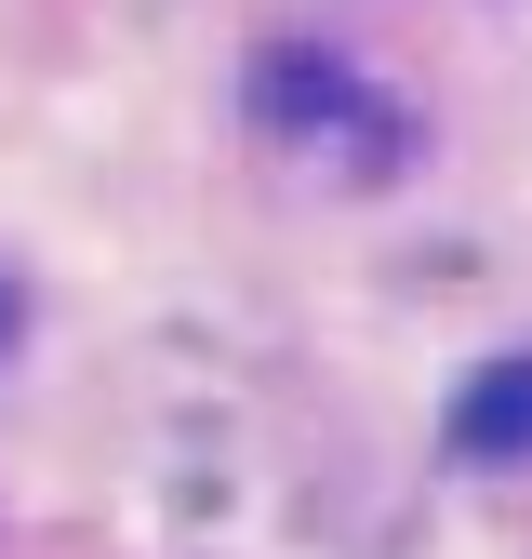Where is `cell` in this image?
Masks as SVG:
<instances>
[{
  "label": "cell",
  "instance_id": "6da1fadb",
  "mask_svg": "<svg viewBox=\"0 0 532 559\" xmlns=\"http://www.w3.org/2000/svg\"><path fill=\"white\" fill-rule=\"evenodd\" d=\"M253 120L293 133V147H360V174H386L399 147H413L399 107L360 81L347 53H319V40H266V53H253Z\"/></svg>",
  "mask_w": 532,
  "mask_h": 559
},
{
  "label": "cell",
  "instance_id": "3957f363",
  "mask_svg": "<svg viewBox=\"0 0 532 559\" xmlns=\"http://www.w3.org/2000/svg\"><path fill=\"white\" fill-rule=\"evenodd\" d=\"M14 333H27V294H14V280H0V360H14Z\"/></svg>",
  "mask_w": 532,
  "mask_h": 559
},
{
  "label": "cell",
  "instance_id": "7a4b0ae2",
  "mask_svg": "<svg viewBox=\"0 0 532 559\" xmlns=\"http://www.w3.org/2000/svg\"><path fill=\"white\" fill-rule=\"evenodd\" d=\"M439 453L452 466H532V346H506V360H480V373L452 386Z\"/></svg>",
  "mask_w": 532,
  "mask_h": 559
}]
</instances>
